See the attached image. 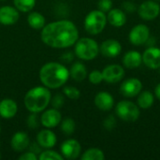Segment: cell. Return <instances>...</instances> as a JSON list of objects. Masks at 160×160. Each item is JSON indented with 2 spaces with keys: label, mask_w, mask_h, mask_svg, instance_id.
<instances>
[{
  "label": "cell",
  "mask_w": 160,
  "mask_h": 160,
  "mask_svg": "<svg viewBox=\"0 0 160 160\" xmlns=\"http://www.w3.org/2000/svg\"><path fill=\"white\" fill-rule=\"evenodd\" d=\"M82 160H104L105 154L99 148H89L83 152L81 157Z\"/></svg>",
  "instance_id": "cell-25"
},
{
  "label": "cell",
  "mask_w": 160,
  "mask_h": 160,
  "mask_svg": "<svg viewBox=\"0 0 160 160\" xmlns=\"http://www.w3.org/2000/svg\"><path fill=\"white\" fill-rule=\"evenodd\" d=\"M115 113L118 118L127 123L136 122L141 115V109L130 100H121L115 106Z\"/></svg>",
  "instance_id": "cell-6"
},
{
  "label": "cell",
  "mask_w": 160,
  "mask_h": 160,
  "mask_svg": "<svg viewBox=\"0 0 160 160\" xmlns=\"http://www.w3.org/2000/svg\"><path fill=\"white\" fill-rule=\"evenodd\" d=\"M37 0H13L14 7L22 12H30L36 6Z\"/></svg>",
  "instance_id": "cell-26"
},
{
  "label": "cell",
  "mask_w": 160,
  "mask_h": 160,
  "mask_svg": "<svg viewBox=\"0 0 160 160\" xmlns=\"http://www.w3.org/2000/svg\"><path fill=\"white\" fill-rule=\"evenodd\" d=\"M99 53L98 43L91 38H81L74 44V54L83 60L91 61Z\"/></svg>",
  "instance_id": "cell-4"
},
{
  "label": "cell",
  "mask_w": 160,
  "mask_h": 160,
  "mask_svg": "<svg viewBox=\"0 0 160 160\" xmlns=\"http://www.w3.org/2000/svg\"><path fill=\"white\" fill-rule=\"evenodd\" d=\"M39 119H40V124L44 128H53L61 124L62 114L58 109H55V108L45 109L42 112Z\"/></svg>",
  "instance_id": "cell-12"
},
{
  "label": "cell",
  "mask_w": 160,
  "mask_h": 160,
  "mask_svg": "<svg viewBox=\"0 0 160 160\" xmlns=\"http://www.w3.org/2000/svg\"><path fill=\"white\" fill-rule=\"evenodd\" d=\"M137 105L142 110L150 109L155 103V94L150 90H142L137 96Z\"/></svg>",
  "instance_id": "cell-23"
},
{
  "label": "cell",
  "mask_w": 160,
  "mask_h": 160,
  "mask_svg": "<svg viewBox=\"0 0 160 160\" xmlns=\"http://www.w3.org/2000/svg\"><path fill=\"white\" fill-rule=\"evenodd\" d=\"M37 142L39 147L43 149H51L55 146L57 138L52 128H44L38 131L37 134Z\"/></svg>",
  "instance_id": "cell-15"
},
{
  "label": "cell",
  "mask_w": 160,
  "mask_h": 160,
  "mask_svg": "<svg viewBox=\"0 0 160 160\" xmlns=\"http://www.w3.org/2000/svg\"><path fill=\"white\" fill-rule=\"evenodd\" d=\"M39 160H64L63 156L61 153H58L56 151H53L51 149H45L44 151L40 152L38 156Z\"/></svg>",
  "instance_id": "cell-28"
},
{
  "label": "cell",
  "mask_w": 160,
  "mask_h": 160,
  "mask_svg": "<svg viewBox=\"0 0 160 160\" xmlns=\"http://www.w3.org/2000/svg\"><path fill=\"white\" fill-rule=\"evenodd\" d=\"M107 15L99 9L90 11L84 18L83 25L85 31L92 36L100 34L107 25Z\"/></svg>",
  "instance_id": "cell-5"
},
{
  "label": "cell",
  "mask_w": 160,
  "mask_h": 160,
  "mask_svg": "<svg viewBox=\"0 0 160 160\" xmlns=\"http://www.w3.org/2000/svg\"><path fill=\"white\" fill-rule=\"evenodd\" d=\"M30 145V139L25 132L18 131L13 134L10 140V146L17 153L24 152Z\"/></svg>",
  "instance_id": "cell-18"
},
{
  "label": "cell",
  "mask_w": 160,
  "mask_h": 160,
  "mask_svg": "<svg viewBox=\"0 0 160 160\" xmlns=\"http://www.w3.org/2000/svg\"><path fill=\"white\" fill-rule=\"evenodd\" d=\"M150 29L144 23L134 25L128 33V40L134 46L145 45L150 38Z\"/></svg>",
  "instance_id": "cell-7"
},
{
  "label": "cell",
  "mask_w": 160,
  "mask_h": 160,
  "mask_svg": "<svg viewBox=\"0 0 160 160\" xmlns=\"http://www.w3.org/2000/svg\"><path fill=\"white\" fill-rule=\"evenodd\" d=\"M154 94H155V97H156L158 100H160V82H158V83L157 84V86H156V88H155Z\"/></svg>",
  "instance_id": "cell-38"
},
{
  "label": "cell",
  "mask_w": 160,
  "mask_h": 160,
  "mask_svg": "<svg viewBox=\"0 0 160 160\" xmlns=\"http://www.w3.org/2000/svg\"><path fill=\"white\" fill-rule=\"evenodd\" d=\"M142 54V64L150 69L160 68V49L157 46L147 47Z\"/></svg>",
  "instance_id": "cell-14"
},
{
  "label": "cell",
  "mask_w": 160,
  "mask_h": 160,
  "mask_svg": "<svg viewBox=\"0 0 160 160\" xmlns=\"http://www.w3.org/2000/svg\"><path fill=\"white\" fill-rule=\"evenodd\" d=\"M125 68L118 64H112L105 67L102 70L103 81L108 83H116L125 77Z\"/></svg>",
  "instance_id": "cell-11"
},
{
  "label": "cell",
  "mask_w": 160,
  "mask_h": 160,
  "mask_svg": "<svg viewBox=\"0 0 160 160\" xmlns=\"http://www.w3.org/2000/svg\"><path fill=\"white\" fill-rule=\"evenodd\" d=\"M64 103H65V98L61 94H56L51 99V104H52V108H55L58 110L63 107Z\"/></svg>",
  "instance_id": "cell-33"
},
{
  "label": "cell",
  "mask_w": 160,
  "mask_h": 160,
  "mask_svg": "<svg viewBox=\"0 0 160 160\" xmlns=\"http://www.w3.org/2000/svg\"><path fill=\"white\" fill-rule=\"evenodd\" d=\"M73 58H74L73 53L70 52H65V53L61 56L60 59H61L64 63H70V62L73 60Z\"/></svg>",
  "instance_id": "cell-37"
},
{
  "label": "cell",
  "mask_w": 160,
  "mask_h": 160,
  "mask_svg": "<svg viewBox=\"0 0 160 160\" xmlns=\"http://www.w3.org/2000/svg\"><path fill=\"white\" fill-rule=\"evenodd\" d=\"M75 128H76V124L72 118H66L63 121H61V130L65 135L67 136L72 135L75 131Z\"/></svg>",
  "instance_id": "cell-27"
},
{
  "label": "cell",
  "mask_w": 160,
  "mask_h": 160,
  "mask_svg": "<svg viewBox=\"0 0 160 160\" xmlns=\"http://www.w3.org/2000/svg\"><path fill=\"white\" fill-rule=\"evenodd\" d=\"M38 157L37 156V154L32 151L24 152L23 154L22 153V155L19 157V160H38Z\"/></svg>",
  "instance_id": "cell-36"
},
{
  "label": "cell",
  "mask_w": 160,
  "mask_h": 160,
  "mask_svg": "<svg viewBox=\"0 0 160 160\" xmlns=\"http://www.w3.org/2000/svg\"><path fill=\"white\" fill-rule=\"evenodd\" d=\"M120 93L126 98H135L142 90V82L138 78L132 77L124 80L120 85Z\"/></svg>",
  "instance_id": "cell-9"
},
{
  "label": "cell",
  "mask_w": 160,
  "mask_h": 160,
  "mask_svg": "<svg viewBox=\"0 0 160 160\" xmlns=\"http://www.w3.org/2000/svg\"><path fill=\"white\" fill-rule=\"evenodd\" d=\"M106 15L108 22L113 27L120 28L127 22V14L122 8H112Z\"/></svg>",
  "instance_id": "cell-20"
},
{
  "label": "cell",
  "mask_w": 160,
  "mask_h": 160,
  "mask_svg": "<svg viewBox=\"0 0 160 160\" xmlns=\"http://www.w3.org/2000/svg\"><path fill=\"white\" fill-rule=\"evenodd\" d=\"M98 9L107 13L109 10L112 8V0H99L98 3Z\"/></svg>",
  "instance_id": "cell-35"
},
{
  "label": "cell",
  "mask_w": 160,
  "mask_h": 160,
  "mask_svg": "<svg viewBox=\"0 0 160 160\" xmlns=\"http://www.w3.org/2000/svg\"><path fill=\"white\" fill-rule=\"evenodd\" d=\"M94 103L98 110L102 112H109L114 107V98L109 92L100 91L95 96Z\"/></svg>",
  "instance_id": "cell-16"
},
{
  "label": "cell",
  "mask_w": 160,
  "mask_h": 160,
  "mask_svg": "<svg viewBox=\"0 0 160 160\" xmlns=\"http://www.w3.org/2000/svg\"><path fill=\"white\" fill-rule=\"evenodd\" d=\"M0 158H1V154H0Z\"/></svg>",
  "instance_id": "cell-41"
},
{
  "label": "cell",
  "mask_w": 160,
  "mask_h": 160,
  "mask_svg": "<svg viewBox=\"0 0 160 160\" xmlns=\"http://www.w3.org/2000/svg\"><path fill=\"white\" fill-rule=\"evenodd\" d=\"M38 123H40V119L38 116V113L31 112V114L26 119L27 127L31 129H35L38 127Z\"/></svg>",
  "instance_id": "cell-32"
},
{
  "label": "cell",
  "mask_w": 160,
  "mask_h": 160,
  "mask_svg": "<svg viewBox=\"0 0 160 160\" xmlns=\"http://www.w3.org/2000/svg\"><path fill=\"white\" fill-rule=\"evenodd\" d=\"M121 8L127 13H133L138 10V6L132 1H124L121 5Z\"/></svg>",
  "instance_id": "cell-34"
},
{
  "label": "cell",
  "mask_w": 160,
  "mask_h": 160,
  "mask_svg": "<svg viewBox=\"0 0 160 160\" xmlns=\"http://www.w3.org/2000/svg\"><path fill=\"white\" fill-rule=\"evenodd\" d=\"M155 1H160V0H155Z\"/></svg>",
  "instance_id": "cell-40"
},
{
  "label": "cell",
  "mask_w": 160,
  "mask_h": 160,
  "mask_svg": "<svg viewBox=\"0 0 160 160\" xmlns=\"http://www.w3.org/2000/svg\"><path fill=\"white\" fill-rule=\"evenodd\" d=\"M139 16L146 22L156 20L160 14V5L158 1L146 0L138 7Z\"/></svg>",
  "instance_id": "cell-8"
},
{
  "label": "cell",
  "mask_w": 160,
  "mask_h": 160,
  "mask_svg": "<svg viewBox=\"0 0 160 160\" xmlns=\"http://www.w3.org/2000/svg\"><path fill=\"white\" fill-rule=\"evenodd\" d=\"M18 112L17 103L11 98H4L0 101V116L4 119L13 118Z\"/></svg>",
  "instance_id": "cell-21"
},
{
  "label": "cell",
  "mask_w": 160,
  "mask_h": 160,
  "mask_svg": "<svg viewBox=\"0 0 160 160\" xmlns=\"http://www.w3.org/2000/svg\"><path fill=\"white\" fill-rule=\"evenodd\" d=\"M52 94L46 86H36L28 90L24 96L23 103L30 112H42L51 103Z\"/></svg>",
  "instance_id": "cell-3"
},
{
  "label": "cell",
  "mask_w": 160,
  "mask_h": 160,
  "mask_svg": "<svg viewBox=\"0 0 160 160\" xmlns=\"http://www.w3.org/2000/svg\"><path fill=\"white\" fill-rule=\"evenodd\" d=\"M88 80L92 84H99L103 82V75L102 71L98 69H94L88 74Z\"/></svg>",
  "instance_id": "cell-30"
},
{
  "label": "cell",
  "mask_w": 160,
  "mask_h": 160,
  "mask_svg": "<svg viewBox=\"0 0 160 160\" xmlns=\"http://www.w3.org/2000/svg\"><path fill=\"white\" fill-rule=\"evenodd\" d=\"M27 23L31 28L39 30L45 26L46 20H45V17L41 13L38 11H32L27 16Z\"/></svg>",
  "instance_id": "cell-24"
},
{
  "label": "cell",
  "mask_w": 160,
  "mask_h": 160,
  "mask_svg": "<svg viewBox=\"0 0 160 160\" xmlns=\"http://www.w3.org/2000/svg\"><path fill=\"white\" fill-rule=\"evenodd\" d=\"M123 67L128 69H135L142 64V54L139 51L131 50L127 52L122 58Z\"/></svg>",
  "instance_id": "cell-19"
},
{
  "label": "cell",
  "mask_w": 160,
  "mask_h": 160,
  "mask_svg": "<svg viewBox=\"0 0 160 160\" xmlns=\"http://www.w3.org/2000/svg\"><path fill=\"white\" fill-rule=\"evenodd\" d=\"M99 52L106 58H115L122 52L121 43L114 38H108L99 45Z\"/></svg>",
  "instance_id": "cell-13"
},
{
  "label": "cell",
  "mask_w": 160,
  "mask_h": 160,
  "mask_svg": "<svg viewBox=\"0 0 160 160\" xmlns=\"http://www.w3.org/2000/svg\"><path fill=\"white\" fill-rule=\"evenodd\" d=\"M40 38L49 47L65 49L74 46L79 39V30L73 22L59 20L45 24L41 29Z\"/></svg>",
  "instance_id": "cell-1"
},
{
  "label": "cell",
  "mask_w": 160,
  "mask_h": 160,
  "mask_svg": "<svg viewBox=\"0 0 160 160\" xmlns=\"http://www.w3.org/2000/svg\"><path fill=\"white\" fill-rule=\"evenodd\" d=\"M68 70H69V77L76 82H82L88 76V72L85 65L79 61L73 63Z\"/></svg>",
  "instance_id": "cell-22"
},
{
  "label": "cell",
  "mask_w": 160,
  "mask_h": 160,
  "mask_svg": "<svg viewBox=\"0 0 160 160\" xmlns=\"http://www.w3.org/2000/svg\"><path fill=\"white\" fill-rule=\"evenodd\" d=\"M20 18L19 10L15 7L3 6L0 8V23L3 25H12Z\"/></svg>",
  "instance_id": "cell-17"
},
{
  "label": "cell",
  "mask_w": 160,
  "mask_h": 160,
  "mask_svg": "<svg viewBox=\"0 0 160 160\" xmlns=\"http://www.w3.org/2000/svg\"><path fill=\"white\" fill-rule=\"evenodd\" d=\"M38 76L44 86L49 89H58L67 83L69 70L59 62H49L41 67Z\"/></svg>",
  "instance_id": "cell-2"
},
{
  "label": "cell",
  "mask_w": 160,
  "mask_h": 160,
  "mask_svg": "<svg viewBox=\"0 0 160 160\" xmlns=\"http://www.w3.org/2000/svg\"><path fill=\"white\" fill-rule=\"evenodd\" d=\"M0 132H1V126H0Z\"/></svg>",
  "instance_id": "cell-39"
},
{
  "label": "cell",
  "mask_w": 160,
  "mask_h": 160,
  "mask_svg": "<svg viewBox=\"0 0 160 160\" xmlns=\"http://www.w3.org/2000/svg\"><path fill=\"white\" fill-rule=\"evenodd\" d=\"M159 69H160V68H159ZM159 73H160V70H159Z\"/></svg>",
  "instance_id": "cell-43"
},
{
  "label": "cell",
  "mask_w": 160,
  "mask_h": 160,
  "mask_svg": "<svg viewBox=\"0 0 160 160\" xmlns=\"http://www.w3.org/2000/svg\"><path fill=\"white\" fill-rule=\"evenodd\" d=\"M63 93L68 98L71 100H77L81 97V91L77 87L71 85H66L63 89Z\"/></svg>",
  "instance_id": "cell-29"
},
{
  "label": "cell",
  "mask_w": 160,
  "mask_h": 160,
  "mask_svg": "<svg viewBox=\"0 0 160 160\" xmlns=\"http://www.w3.org/2000/svg\"><path fill=\"white\" fill-rule=\"evenodd\" d=\"M0 1H3V0H0Z\"/></svg>",
  "instance_id": "cell-42"
},
{
  "label": "cell",
  "mask_w": 160,
  "mask_h": 160,
  "mask_svg": "<svg viewBox=\"0 0 160 160\" xmlns=\"http://www.w3.org/2000/svg\"><path fill=\"white\" fill-rule=\"evenodd\" d=\"M60 152L64 159L73 160L78 158L82 153L81 143L75 139H68L62 142L60 146Z\"/></svg>",
  "instance_id": "cell-10"
},
{
  "label": "cell",
  "mask_w": 160,
  "mask_h": 160,
  "mask_svg": "<svg viewBox=\"0 0 160 160\" xmlns=\"http://www.w3.org/2000/svg\"><path fill=\"white\" fill-rule=\"evenodd\" d=\"M117 125V121H116V118L114 115L111 114L109 116H107L105 118V120L103 121V127L106 130L108 131H112L115 128Z\"/></svg>",
  "instance_id": "cell-31"
}]
</instances>
